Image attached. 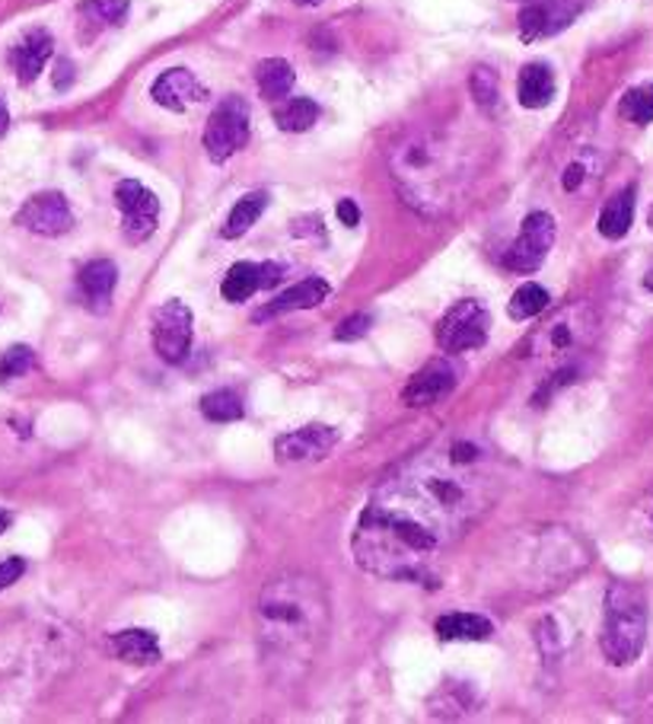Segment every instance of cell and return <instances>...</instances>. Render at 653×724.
<instances>
[{"instance_id":"6da1fadb","label":"cell","mask_w":653,"mask_h":724,"mask_svg":"<svg viewBox=\"0 0 653 724\" xmlns=\"http://www.w3.org/2000/svg\"><path fill=\"white\" fill-rule=\"evenodd\" d=\"M332 622V604L322 581L285 572L265 581L258 594L256 629L261 664L271 680L297 683L319 658Z\"/></svg>"},{"instance_id":"7a4b0ae2","label":"cell","mask_w":653,"mask_h":724,"mask_svg":"<svg viewBox=\"0 0 653 724\" xmlns=\"http://www.w3.org/2000/svg\"><path fill=\"white\" fill-rule=\"evenodd\" d=\"M456 536L386 482L370 498L351 536L357 565L389 581H425Z\"/></svg>"},{"instance_id":"3957f363","label":"cell","mask_w":653,"mask_h":724,"mask_svg":"<svg viewBox=\"0 0 653 724\" xmlns=\"http://www.w3.org/2000/svg\"><path fill=\"white\" fill-rule=\"evenodd\" d=\"M599 332V313L577 300L561 307L552 319H545L539 329L526 339L523 345V358L529 364H536L545 374H555L558 380H552L548 386L558 390L561 383H570L577 374V358H584Z\"/></svg>"},{"instance_id":"277c9868","label":"cell","mask_w":653,"mask_h":724,"mask_svg":"<svg viewBox=\"0 0 653 724\" xmlns=\"http://www.w3.org/2000/svg\"><path fill=\"white\" fill-rule=\"evenodd\" d=\"M393 175L405 202L425 214H440L450 195L453 179L447 173V150L430 138H411L393 153Z\"/></svg>"},{"instance_id":"5b68a950","label":"cell","mask_w":653,"mask_h":724,"mask_svg":"<svg viewBox=\"0 0 653 724\" xmlns=\"http://www.w3.org/2000/svg\"><path fill=\"white\" fill-rule=\"evenodd\" d=\"M647 641V597L631 581H612L602 609V654L612 667L634 664Z\"/></svg>"},{"instance_id":"8992f818","label":"cell","mask_w":653,"mask_h":724,"mask_svg":"<svg viewBox=\"0 0 653 724\" xmlns=\"http://www.w3.org/2000/svg\"><path fill=\"white\" fill-rule=\"evenodd\" d=\"M249 103L243 96H227L204 128V150L214 163H224L233 153H239L249 141Z\"/></svg>"},{"instance_id":"52a82bcc","label":"cell","mask_w":653,"mask_h":724,"mask_svg":"<svg viewBox=\"0 0 653 724\" xmlns=\"http://www.w3.org/2000/svg\"><path fill=\"white\" fill-rule=\"evenodd\" d=\"M488 332H491V313L482 300H459L437 326V345L453 354L472 351L488 342Z\"/></svg>"},{"instance_id":"ba28073f","label":"cell","mask_w":653,"mask_h":724,"mask_svg":"<svg viewBox=\"0 0 653 724\" xmlns=\"http://www.w3.org/2000/svg\"><path fill=\"white\" fill-rule=\"evenodd\" d=\"M115 204L121 211V231L128 243H143L157 231V217H160V202L157 195L141 185L138 179H121L115 185Z\"/></svg>"},{"instance_id":"9c48e42d","label":"cell","mask_w":653,"mask_h":724,"mask_svg":"<svg viewBox=\"0 0 653 724\" xmlns=\"http://www.w3.org/2000/svg\"><path fill=\"white\" fill-rule=\"evenodd\" d=\"M150 339H153V351L167 364H182L192 351V310L182 300H167L153 313Z\"/></svg>"},{"instance_id":"30bf717a","label":"cell","mask_w":653,"mask_h":724,"mask_svg":"<svg viewBox=\"0 0 653 724\" xmlns=\"http://www.w3.org/2000/svg\"><path fill=\"white\" fill-rule=\"evenodd\" d=\"M555 217L552 214H545V211H533L526 221H523V227H520V236L513 239V246L507 249V256H504V265L513 268V272H520V275H529V272H536L545 256H548V249L555 246Z\"/></svg>"},{"instance_id":"8fae6325","label":"cell","mask_w":653,"mask_h":724,"mask_svg":"<svg viewBox=\"0 0 653 724\" xmlns=\"http://www.w3.org/2000/svg\"><path fill=\"white\" fill-rule=\"evenodd\" d=\"M17 224L39 236H61L74 227V211L61 192H39L17 211Z\"/></svg>"},{"instance_id":"7c38bea8","label":"cell","mask_w":653,"mask_h":724,"mask_svg":"<svg viewBox=\"0 0 653 724\" xmlns=\"http://www.w3.org/2000/svg\"><path fill=\"white\" fill-rule=\"evenodd\" d=\"M459 383V371H456L450 361L437 358L425 364L415 377L408 380V386L402 390V403L411 408H425V406H437L443 403Z\"/></svg>"},{"instance_id":"4fadbf2b","label":"cell","mask_w":653,"mask_h":724,"mask_svg":"<svg viewBox=\"0 0 653 724\" xmlns=\"http://www.w3.org/2000/svg\"><path fill=\"white\" fill-rule=\"evenodd\" d=\"M339 444V432L329 425H307L275 440V457L281 464H315L325 460Z\"/></svg>"},{"instance_id":"5bb4252c","label":"cell","mask_w":653,"mask_h":724,"mask_svg":"<svg viewBox=\"0 0 653 724\" xmlns=\"http://www.w3.org/2000/svg\"><path fill=\"white\" fill-rule=\"evenodd\" d=\"M577 3L568 0H542V3H529L520 10V35L523 42H536V39H548L555 32L568 30L577 17Z\"/></svg>"},{"instance_id":"9a60e30c","label":"cell","mask_w":653,"mask_h":724,"mask_svg":"<svg viewBox=\"0 0 653 724\" xmlns=\"http://www.w3.org/2000/svg\"><path fill=\"white\" fill-rule=\"evenodd\" d=\"M281 272L285 268L275 265V262H236V265H229L227 278L221 285V294H224V300H229V304H243L256 290L275 288L281 281Z\"/></svg>"},{"instance_id":"2e32d148","label":"cell","mask_w":653,"mask_h":724,"mask_svg":"<svg viewBox=\"0 0 653 724\" xmlns=\"http://www.w3.org/2000/svg\"><path fill=\"white\" fill-rule=\"evenodd\" d=\"M150 96L157 106L170 109V113H185L189 106H195L204 99V87L199 84V77L185 67H172L167 74H160L150 87Z\"/></svg>"},{"instance_id":"e0dca14e","label":"cell","mask_w":653,"mask_h":724,"mask_svg":"<svg viewBox=\"0 0 653 724\" xmlns=\"http://www.w3.org/2000/svg\"><path fill=\"white\" fill-rule=\"evenodd\" d=\"M115 281H118V268L109 259L86 262L77 275V294L93 313H106L109 310V300H113Z\"/></svg>"},{"instance_id":"ac0fdd59","label":"cell","mask_w":653,"mask_h":724,"mask_svg":"<svg viewBox=\"0 0 653 724\" xmlns=\"http://www.w3.org/2000/svg\"><path fill=\"white\" fill-rule=\"evenodd\" d=\"M52 52H55V39H52V32L45 30H32L26 32L23 39H20V45L13 49V71H17V77H20V84H32L39 74H42V67H45V61L52 58Z\"/></svg>"},{"instance_id":"d6986e66","label":"cell","mask_w":653,"mask_h":724,"mask_svg":"<svg viewBox=\"0 0 653 724\" xmlns=\"http://www.w3.org/2000/svg\"><path fill=\"white\" fill-rule=\"evenodd\" d=\"M329 294H332V285H329L325 278H307V281H300V285L285 290L281 297H275L265 310H258L256 319L261 322V319L281 317V313H290V310H313Z\"/></svg>"},{"instance_id":"ffe728a7","label":"cell","mask_w":653,"mask_h":724,"mask_svg":"<svg viewBox=\"0 0 653 724\" xmlns=\"http://www.w3.org/2000/svg\"><path fill=\"white\" fill-rule=\"evenodd\" d=\"M516 96L526 109H545L552 99H555V77L548 71V64H526L520 71V81H516Z\"/></svg>"},{"instance_id":"44dd1931","label":"cell","mask_w":653,"mask_h":724,"mask_svg":"<svg viewBox=\"0 0 653 724\" xmlns=\"http://www.w3.org/2000/svg\"><path fill=\"white\" fill-rule=\"evenodd\" d=\"M433 629L443 641H484L494 632L491 619H484L479 613H447L437 619Z\"/></svg>"},{"instance_id":"7402d4cb","label":"cell","mask_w":653,"mask_h":724,"mask_svg":"<svg viewBox=\"0 0 653 724\" xmlns=\"http://www.w3.org/2000/svg\"><path fill=\"white\" fill-rule=\"evenodd\" d=\"M634 224V185L622 189L619 195H612L599 211V233L606 239H622Z\"/></svg>"},{"instance_id":"603a6c76","label":"cell","mask_w":653,"mask_h":724,"mask_svg":"<svg viewBox=\"0 0 653 724\" xmlns=\"http://www.w3.org/2000/svg\"><path fill=\"white\" fill-rule=\"evenodd\" d=\"M115 654L128 664L147 667L160 661V645H157V636L147 629H128L115 636Z\"/></svg>"},{"instance_id":"cb8c5ba5","label":"cell","mask_w":653,"mask_h":724,"mask_svg":"<svg viewBox=\"0 0 653 724\" xmlns=\"http://www.w3.org/2000/svg\"><path fill=\"white\" fill-rule=\"evenodd\" d=\"M293 81H297V74H293V67L285 58L258 61L256 84L265 99H275V103L285 99L287 93L293 89Z\"/></svg>"},{"instance_id":"d4e9b609","label":"cell","mask_w":653,"mask_h":724,"mask_svg":"<svg viewBox=\"0 0 653 724\" xmlns=\"http://www.w3.org/2000/svg\"><path fill=\"white\" fill-rule=\"evenodd\" d=\"M265 207H268V192H249V195H243L239 202L233 204V211H229L227 224H224V236H227V239H239L249 227H256L258 217L265 214Z\"/></svg>"},{"instance_id":"484cf974","label":"cell","mask_w":653,"mask_h":724,"mask_svg":"<svg viewBox=\"0 0 653 724\" xmlns=\"http://www.w3.org/2000/svg\"><path fill=\"white\" fill-rule=\"evenodd\" d=\"M275 121L278 128L287 135H300V131H310L315 121H319V106L307 96H297V99H287L275 109Z\"/></svg>"},{"instance_id":"4316f807","label":"cell","mask_w":653,"mask_h":724,"mask_svg":"<svg viewBox=\"0 0 653 724\" xmlns=\"http://www.w3.org/2000/svg\"><path fill=\"white\" fill-rule=\"evenodd\" d=\"M201 415L207 422L224 425V422H239L246 415V408H243V400L233 390H214L201 400Z\"/></svg>"},{"instance_id":"83f0119b","label":"cell","mask_w":653,"mask_h":724,"mask_svg":"<svg viewBox=\"0 0 653 724\" xmlns=\"http://www.w3.org/2000/svg\"><path fill=\"white\" fill-rule=\"evenodd\" d=\"M548 300H552L548 290L529 281V285H523V288L513 294L507 313H511V319H516V322H526V319L539 317L542 310L548 307Z\"/></svg>"},{"instance_id":"f1b7e54d","label":"cell","mask_w":653,"mask_h":724,"mask_svg":"<svg viewBox=\"0 0 653 724\" xmlns=\"http://www.w3.org/2000/svg\"><path fill=\"white\" fill-rule=\"evenodd\" d=\"M81 17H84L89 26H96V30L118 26L128 17V0H86L84 7H81Z\"/></svg>"},{"instance_id":"f546056e","label":"cell","mask_w":653,"mask_h":724,"mask_svg":"<svg viewBox=\"0 0 653 724\" xmlns=\"http://www.w3.org/2000/svg\"><path fill=\"white\" fill-rule=\"evenodd\" d=\"M619 113L625 121L631 125H651L653 121V84H644V87L628 89L619 103Z\"/></svg>"},{"instance_id":"4dcf8cb0","label":"cell","mask_w":653,"mask_h":724,"mask_svg":"<svg viewBox=\"0 0 653 724\" xmlns=\"http://www.w3.org/2000/svg\"><path fill=\"white\" fill-rule=\"evenodd\" d=\"M469 87H472V96L482 109H494V103H497V74L491 67H484V64L475 67Z\"/></svg>"},{"instance_id":"1f68e13d","label":"cell","mask_w":653,"mask_h":724,"mask_svg":"<svg viewBox=\"0 0 653 724\" xmlns=\"http://www.w3.org/2000/svg\"><path fill=\"white\" fill-rule=\"evenodd\" d=\"M32 364H35V358H32V351H29L26 345L10 348V351L0 358V380L23 377V374L32 371Z\"/></svg>"},{"instance_id":"d6a6232c","label":"cell","mask_w":653,"mask_h":724,"mask_svg":"<svg viewBox=\"0 0 653 724\" xmlns=\"http://www.w3.org/2000/svg\"><path fill=\"white\" fill-rule=\"evenodd\" d=\"M631 530L644 540H653V492L647 498H641L634 504V514H631Z\"/></svg>"},{"instance_id":"836d02e7","label":"cell","mask_w":653,"mask_h":724,"mask_svg":"<svg viewBox=\"0 0 653 724\" xmlns=\"http://www.w3.org/2000/svg\"><path fill=\"white\" fill-rule=\"evenodd\" d=\"M370 326H373V317H370V313L347 317L344 322H341L339 329H335V339H339V342H357V339H364V336H367Z\"/></svg>"},{"instance_id":"e575fe53","label":"cell","mask_w":653,"mask_h":724,"mask_svg":"<svg viewBox=\"0 0 653 724\" xmlns=\"http://www.w3.org/2000/svg\"><path fill=\"white\" fill-rule=\"evenodd\" d=\"M23 572H26V562H23V558H7V562H0V590H7L10 584H17V581L23 578Z\"/></svg>"},{"instance_id":"d590c367","label":"cell","mask_w":653,"mask_h":724,"mask_svg":"<svg viewBox=\"0 0 653 724\" xmlns=\"http://www.w3.org/2000/svg\"><path fill=\"white\" fill-rule=\"evenodd\" d=\"M584 179H587V163H584V160H574L568 170L561 173V185H565V192H577V189L584 185Z\"/></svg>"},{"instance_id":"8d00e7d4","label":"cell","mask_w":653,"mask_h":724,"mask_svg":"<svg viewBox=\"0 0 653 724\" xmlns=\"http://www.w3.org/2000/svg\"><path fill=\"white\" fill-rule=\"evenodd\" d=\"M339 221L344 227H357L361 224V207L351 202V199H341L339 202Z\"/></svg>"},{"instance_id":"74e56055","label":"cell","mask_w":653,"mask_h":724,"mask_svg":"<svg viewBox=\"0 0 653 724\" xmlns=\"http://www.w3.org/2000/svg\"><path fill=\"white\" fill-rule=\"evenodd\" d=\"M67 84H74V64L71 61H57L55 89H67Z\"/></svg>"},{"instance_id":"f35d334b","label":"cell","mask_w":653,"mask_h":724,"mask_svg":"<svg viewBox=\"0 0 653 724\" xmlns=\"http://www.w3.org/2000/svg\"><path fill=\"white\" fill-rule=\"evenodd\" d=\"M7 125H10V116H7V106L0 103V138H3V131H7Z\"/></svg>"},{"instance_id":"ab89813d","label":"cell","mask_w":653,"mask_h":724,"mask_svg":"<svg viewBox=\"0 0 653 724\" xmlns=\"http://www.w3.org/2000/svg\"><path fill=\"white\" fill-rule=\"evenodd\" d=\"M7 526H10V514H7V511H0V533H3Z\"/></svg>"},{"instance_id":"60d3db41","label":"cell","mask_w":653,"mask_h":724,"mask_svg":"<svg viewBox=\"0 0 653 724\" xmlns=\"http://www.w3.org/2000/svg\"><path fill=\"white\" fill-rule=\"evenodd\" d=\"M644 288H647L653 294V268H651V272H647V275H644Z\"/></svg>"},{"instance_id":"b9f144b4","label":"cell","mask_w":653,"mask_h":724,"mask_svg":"<svg viewBox=\"0 0 653 724\" xmlns=\"http://www.w3.org/2000/svg\"><path fill=\"white\" fill-rule=\"evenodd\" d=\"M293 3H300V7H315V3H322V0H293Z\"/></svg>"},{"instance_id":"7bdbcfd3","label":"cell","mask_w":653,"mask_h":724,"mask_svg":"<svg viewBox=\"0 0 653 724\" xmlns=\"http://www.w3.org/2000/svg\"><path fill=\"white\" fill-rule=\"evenodd\" d=\"M647 221H651V231H653V207H651V217H647Z\"/></svg>"}]
</instances>
